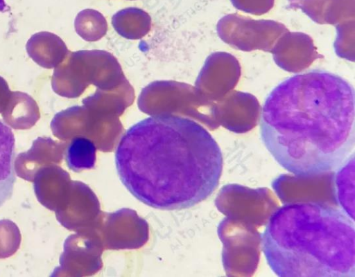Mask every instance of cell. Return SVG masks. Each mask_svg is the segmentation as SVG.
<instances>
[{
	"label": "cell",
	"mask_w": 355,
	"mask_h": 277,
	"mask_svg": "<svg viewBox=\"0 0 355 277\" xmlns=\"http://www.w3.org/2000/svg\"><path fill=\"white\" fill-rule=\"evenodd\" d=\"M291 8H300L318 24L338 25L354 20L355 0H288Z\"/></svg>",
	"instance_id": "obj_7"
},
{
	"label": "cell",
	"mask_w": 355,
	"mask_h": 277,
	"mask_svg": "<svg viewBox=\"0 0 355 277\" xmlns=\"http://www.w3.org/2000/svg\"><path fill=\"white\" fill-rule=\"evenodd\" d=\"M261 249L279 277H355L354 218L316 202L286 204L270 217Z\"/></svg>",
	"instance_id": "obj_3"
},
{
	"label": "cell",
	"mask_w": 355,
	"mask_h": 277,
	"mask_svg": "<svg viewBox=\"0 0 355 277\" xmlns=\"http://www.w3.org/2000/svg\"><path fill=\"white\" fill-rule=\"evenodd\" d=\"M260 114L263 145L296 177L338 170L354 154V89L337 74L312 69L286 78L267 96Z\"/></svg>",
	"instance_id": "obj_1"
},
{
	"label": "cell",
	"mask_w": 355,
	"mask_h": 277,
	"mask_svg": "<svg viewBox=\"0 0 355 277\" xmlns=\"http://www.w3.org/2000/svg\"><path fill=\"white\" fill-rule=\"evenodd\" d=\"M225 122V127L237 132L252 128L261 113V106L254 96L232 90L216 106Z\"/></svg>",
	"instance_id": "obj_6"
},
{
	"label": "cell",
	"mask_w": 355,
	"mask_h": 277,
	"mask_svg": "<svg viewBox=\"0 0 355 277\" xmlns=\"http://www.w3.org/2000/svg\"><path fill=\"white\" fill-rule=\"evenodd\" d=\"M8 9V6L6 5L5 0H0V12H6Z\"/></svg>",
	"instance_id": "obj_12"
},
{
	"label": "cell",
	"mask_w": 355,
	"mask_h": 277,
	"mask_svg": "<svg viewBox=\"0 0 355 277\" xmlns=\"http://www.w3.org/2000/svg\"><path fill=\"white\" fill-rule=\"evenodd\" d=\"M220 147L197 122L159 114L130 127L115 152L117 173L138 200L161 210L192 207L218 186L223 170Z\"/></svg>",
	"instance_id": "obj_2"
},
{
	"label": "cell",
	"mask_w": 355,
	"mask_h": 277,
	"mask_svg": "<svg viewBox=\"0 0 355 277\" xmlns=\"http://www.w3.org/2000/svg\"><path fill=\"white\" fill-rule=\"evenodd\" d=\"M96 148L94 142L84 136H76L69 143L65 154L68 168L74 172L94 168Z\"/></svg>",
	"instance_id": "obj_9"
},
{
	"label": "cell",
	"mask_w": 355,
	"mask_h": 277,
	"mask_svg": "<svg viewBox=\"0 0 355 277\" xmlns=\"http://www.w3.org/2000/svg\"><path fill=\"white\" fill-rule=\"evenodd\" d=\"M238 10L254 15H261L270 11L275 0H230Z\"/></svg>",
	"instance_id": "obj_11"
},
{
	"label": "cell",
	"mask_w": 355,
	"mask_h": 277,
	"mask_svg": "<svg viewBox=\"0 0 355 277\" xmlns=\"http://www.w3.org/2000/svg\"><path fill=\"white\" fill-rule=\"evenodd\" d=\"M220 37L243 51L272 52L277 39L288 30L282 23L270 19H252L236 13L229 14L218 24Z\"/></svg>",
	"instance_id": "obj_4"
},
{
	"label": "cell",
	"mask_w": 355,
	"mask_h": 277,
	"mask_svg": "<svg viewBox=\"0 0 355 277\" xmlns=\"http://www.w3.org/2000/svg\"><path fill=\"white\" fill-rule=\"evenodd\" d=\"M271 53L280 68L292 73L302 71L318 58L322 57L310 36L289 30L277 39Z\"/></svg>",
	"instance_id": "obj_5"
},
{
	"label": "cell",
	"mask_w": 355,
	"mask_h": 277,
	"mask_svg": "<svg viewBox=\"0 0 355 277\" xmlns=\"http://www.w3.org/2000/svg\"><path fill=\"white\" fill-rule=\"evenodd\" d=\"M336 39L334 43L336 54L348 60L354 61V20L336 26Z\"/></svg>",
	"instance_id": "obj_10"
},
{
	"label": "cell",
	"mask_w": 355,
	"mask_h": 277,
	"mask_svg": "<svg viewBox=\"0 0 355 277\" xmlns=\"http://www.w3.org/2000/svg\"><path fill=\"white\" fill-rule=\"evenodd\" d=\"M15 143L11 129L0 120V207L11 197L16 181Z\"/></svg>",
	"instance_id": "obj_8"
}]
</instances>
